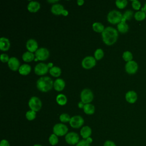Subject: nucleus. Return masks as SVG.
Masks as SVG:
<instances>
[{"instance_id":"obj_17","label":"nucleus","mask_w":146,"mask_h":146,"mask_svg":"<svg viewBox=\"0 0 146 146\" xmlns=\"http://www.w3.org/2000/svg\"><path fill=\"white\" fill-rule=\"evenodd\" d=\"M65 87V82L61 78L56 79L54 82V88L57 91H62Z\"/></svg>"},{"instance_id":"obj_25","label":"nucleus","mask_w":146,"mask_h":146,"mask_svg":"<svg viewBox=\"0 0 146 146\" xmlns=\"http://www.w3.org/2000/svg\"><path fill=\"white\" fill-rule=\"evenodd\" d=\"M56 102L60 106H64L67 103V99L65 95L63 94H59L56 96Z\"/></svg>"},{"instance_id":"obj_43","label":"nucleus","mask_w":146,"mask_h":146,"mask_svg":"<svg viewBox=\"0 0 146 146\" xmlns=\"http://www.w3.org/2000/svg\"><path fill=\"white\" fill-rule=\"evenodd\" d=\"M68 14V11L67 10L64 9L62 13V15H64V16H67Z\"/></svg>"},{"instance_id":"obj_40","label":"nucleus","mask_w":146,"mask_h":146,"mask_svg":"<svg viewBox=\"0 0 146 146\" xmlns=\"http://www.w3.org/2000/svg\"><path fill=\"white\" fill-rule=\"evenodd\" d=\"M0 146H10V144L7 140L3 139L1 141Z\"/></svg>"},{"instance_id":"obj_36","label":"nucleus","mask_w":146,"mask_h":146,"mask_svg":"<svg viewBox=\"0 0 146 146\" xmlns=\"http://www.w3.org/2000/svg\"><path fill=\"white\" fill-rule=\"evenodd\" d=\"M127 0H117L115 2L116 6L119 9H124L127 5Z\"/></svg>"},{"instance_id":"obj_23","label":"nucleus","mask_w":146,"mask_h":146,"mask_svg":"<svg viewBox=\"0 0 146 146\" xmlns=\"http://www.w3.org/2000/svg\"><path fill=\"white\" fill-rule=\"evenodd\" d=\"M35 54L30 51H26L22 55V59L26 62H30L34 59Z\"/></svg>"},{"instance_id":"obj_47","label":"nucleus","mask_w":146,"mask_h":146,"mask_svg":"<svg viewBox=\"0 0 146 146\" xmlns=\"http://www.w3.org/2000/svg\"><path fill=\"white\" fill-rule=\"evenodd\" d=\"M33 146H42V145H40V144H35V145H34Z\"/></svg>"},{"instance_id":"obj_7","label":"nucleus","mask_w":146,"mask_h":146,"mask_svg":"<svg viewBox=\"0 0 146 146\" xmlns=\"http://www.w3.org/2000/svg\"><path fill=\"white\" fill-rule=\"evenodd\" d=\"M50 52L47 48L41 47L38 48L35 54V60H45L49 57Z\"/></svg>"},{"instance_id":"obj_20","label":"nucleus","mask_w":146,"mask_h":146,"mask_svg":"<svg viewBox=\"0 0 146 146\" xmlns=\"http://www.w3.org/2000/svg\"><path fill=\"white\" fill-rule=\"evenodd\" d=\"M63 10H64V7L62 5L59 3L54 4L51 8V12L55 15L62 14V13L63 11Z\"/></svg>"},{"instance_id":"obj_1","label":"nucleus","mask_w":146,"mask_h":146,"mask_svg":"<svg viewBox=\"0 0 146 146\" xmlns=\"http://www.w3.org/2000/svg\"><path fill=\"white\" fill-rule=\"evenodd\" d=\"M102 36L104 43L110 46L116 42L118 38V32L115 28L108 26L102 32Z\"/></svg>"},{"instance_id":"obj_5","label":"nucleus","mask_w":146,"mask_h":146,"mask_svg":"<svg viewBox=\"0 0 146 146\" xmlns=\"http://www.w3.org/2000/svg\"><path fill=\"white\" fill-rule=\"evenodd\" d=\"M29 106L31 110L35 112L39 111L42 107V102L40 99L36 96H32L29 101Z\"/></svg>"},{"instance_id":"obj_8","label":"nucleus","mask_w":146,"mask_h":146,"mask_svg":"<svg viewBox=\"0 0 146 146\" xmlns=\"http://www.w3.org/2000/svg\"><path fill=\"white\" fill-rule=\"evenodd\" d=\"M65 140L68 144L76 145L79 141V136L76 132H70L67 133L65 136Z\"/></svg>"},{"instance_id":"obj_35","label":"nucleus","mask_w":146,"mask_h":146,"mask_svg":"<svg viewBox=\"0 0 146 146\" xmlns=\"http://www.w3.org/2000/svg\"><path fill=\"white\" fill-rule=\"evenodd\" d=\"M71 118V117H70V115L66 113H63L59 116V119H60V121L62 123L70 122Z\"/></svg>"},{"instance_id":"obj_24","label":"nucleus","mask_w":146,"mask_h":146,"mask_svg":"<svg viewBox=\"0 0 146 146\" xmlns=\"http://www.w3.org/2000/svg\"><path fill=\"white\" fill-rule=\"evenodd\" d=\"M49 72L51 75L54 77H59L61 75V69L58 66H53L52 68H50Z\"/></svg>"},{"instance_id":"obj_32","label":"nucleus","mask_w":146,"mask_h":146,"mask_svg":"<svg viewBox=\"0 0 146 146\" xmlns=\"http://www.w3.org/2000/svg\"><path fill=\"white\" fill-rule=\"evenodd\" d=\"M104 56V51L102 48H98L94 52V58L96 60H100Z\"/></svg>"},{"instance_id":"obj_22","label":"nucleus","mask_w":146,"mask_h":146,"mask_svg":"<svg viewBox=\"0 0 146 146\" xmlns=\"http://www.w3.org/2000/svg\"><path fill=\"white\" fill-rule=\"evenodd\" d=\"M83 110L85 113L87 115H92L95 112V108L93 104L91 103H87L84 104L83 107Z\"/></svg>"},{"instance_id":"obj_29","label":"nucleus","mask_w":146,"mask_h":146,"mask_svg":"<svg viewBox=\"0 0 146 146\" xmlns=\"http://www.w3.org/2000/svg\"><path fill=\"white\" fill-rule=\"evenodd\" d=\"M133 13L131 10L125 11L123 15V19L121 20V22H125V21L130 20L133 16Z\"/></svg>"},{"instance_id":"obj_18","label":"nucleus","mask_w":146,"mask_h":146,"mask_svg":"<svg viewBox=\"0 0 146 146\" xmlns=\"http://www.w3.org/2000/svg\"><path fill=\"white\" fill-rule=\"evenodd\" d=\"M40 7V3L37 1H30L27 5V10L31 13L38 11Z\"/></svg>"},{"instance_id":"obj_42","label":"nucleus","mask_w":146,"mask_h":146,"mask_svg":"<svg viewBox=\"0 0 146 146\" xmlns=\"http://www.w3.org/2000/svg\"><path fill=\"white\" fill-rule=\"evenodd\" d=\"M84 3V1L83 0H78L77 1V3L79 6H82L83 5V3Z\"/></svg>"},{"instance_id":"obj_30","label":"nucleus","mask_w":146,"mask_h":146,"mask_svg":"<svg viewBox=\"0 0 146 146\" xmlns=\"http://www.w3.org/2000/svg\"><path fill=\"white\" fill-rule=\"evenodd\" d=\"M135 18L136 21H141L144 20L146 17V14L143 11H139L135 14Z\"/></svg>"},{"instance_id":"obj_21","label":"nucleus","mask_w":146,"mask_h":146,"mask_svg":"<svg viewBox=\"0 0 146 146\" xmlns=\"http://www.w3.org/2000/svg\"><path fill=\"white\" fill-rule=\"evenodd\" d=\"M31 66L28 64H23L21 65L18 70V71L20 74L22 75H27L31 71Z\"/></svg>"},{"instance_id":"obj_13","label":"nucleus","mask_w":146,"mask_h":146,"mask_svg":"<svg viewBox=\"0 0 146 146\" xmlns=\"http://www.w3.org/2000/svg\"><path fill=\"white\" fill-rule=\"evenodd\" d=\"M9 67L13 71H17L20 67V62L16 57H11L7 62Z\"/></svg>"},{"instance_id":"obj_10","label":"nucleus","mask_w":146,"mask_h":146,"mask_svg":"<svg viewBox=\"0 0 146 146\" xmlns=\"http://www.w3.org/2000/svg\"><path fill=\"white\" fill-rule=\"evenodd\" d=\"M69 123L71 127L74 128H79L83 125L84 119L80 115H75L71 118Z\"/></svg>"},{"instance_id":"obj_41","label":"nucleus","mask_w":146,"mask_h":146,"mask_svg":"<svg viewBox=\"0 0 146 146\" xmlns=\"http://www.w3.org/2000/svg\"><path fill=\"white\" fill-rule=\"evenodd\" d=\"M84 104H84V103L81 101V102H80L78 103V107L80 108H83V107H84Z\"/></svg>"},{"instance_id":"obj_9","label":"nucleus","mask_w":146,"mask_h":146,"mask_svg":"<svg viewBox=\"0 0 146 146\" xmlns=\"http://www.w3.org/2000/svg\"><path fill=\"white\" fill-rule=\"evenodd\" d=\"M96 64V59L91 56L85 57L82 62V66L85 69H91Z\"/></svg>"},{"instance_id":"obj_2","label":"nucleus","mask_w":146,"mask_h":146,"mask_svg":"<svg viewBox=\"0 0 146 146\" xmlns=\"http://www.w3.org/2000/svg\"><path fill=\"white\" fill-rule=\"evenodd\" d=\"M54 87L53 80L48 76H42L36 82L37 88L43 92H46Z\"/></svg>"},{"instance_id":"obj_4","label":"nucleus","mask_w":146,"mask_h":146,"mask_svg":"<svg viewBox=\"0 0 146 146\" xmlns=\"http://www.w3.org/2000/svg\"><path fill=\"white\" fill-rule=\"evenodd\" d=\"M80 99L84 104L90 103L94 99L93 92L90 89L84 88L80 93Z\"/></svg>"},{"instance_id":"obj_39","label":"nucleus","mask_w":146,"mask_h":146,"mask_svg":"<svg viewBox=\"0 0 146 146\" xmlns=\"http://www.w3.org/2000/svg\"><path fill=\"white\" fill-rule=\"evenodd\" d=\"M103 146H116L115 143L111 140H107L104 142Z\"/></svg>"},{"instance_id":"obj_26","label":"nucleus","mask_w":146,"mask_h":146,"mask_svg":"<svg viewBox=\"0 0 146 146\" xmlns=\"http://www.w3.org/2000/svg\"><path fill=\"white\" fill-rule=\"evenodd\" d=\"M117 28L118 31L121 33H125L128 31L129 29L128 25L125 22H121L119 23H118Z\"/></svg>"},{"instance_id":"obj_11","label":"nucleus","mask_w":146,"mask_h":146,"mask_svg":"<svg viewBox=\"0 0 146 146\" xmlns=\"http://www.w3.org/2000/svg\"><path fill=\"white\" fill-rule=\"evenodd\" d=\"M48 69L49 67L47 64L44 63H39L35 66L34 71L38 75H43L47 73Z\"/></svg>"},{"instance_id":"obj_31","label":"nucleus","mask_w":146,"mask_h":146,"mask_svg":"<svg viewBox=\"0 0 146 146\" xmlns=\"http://www.w3.org/2000/svg\"><path fill=\"white\" fill-rule=\"evenodd\" d=\"M48 141H49L50 144L51 145H56L58 143V141H59L58 136H56L54 133L51 134L49 138H48Z\"/></svg>"},{"instance_id":"obj_33","label":"nucleus","mask_w":146,"mask_h":146,"mask_svg":"<svg viewBox=\"0 0 146 146\" xmlns=\"http://www.w3.org/2000/svg\"><path fill=\"white\" fill-rule=\"evenodd\" d=\"M123 58L127 62L131 61V60H132V59L133 58L132 54L129 51H126L124 52L123 54Z\"/></svg>"},{"instance_id":"obj_3","label":"nucleus","mask_w":146,"mask_h":146,"mask_svg":"<svg viewBox=\"0 0 146 146\" xmlns=\"http://www.w3.org/2000/svg\"><path fill=\"white\" fill-rule=\"evenodd\" d=\"M123 19L122 14L116 10L110 11L107 15V20L111 24H118Z\"/></svg>"},{"instance_id":"obj_19","label":"nucleus","mask_w":146,"mask_h":146,"mask_svg":"<svg viewBox=\"0 0 146 146\" xmlns=\"http://www.w3.org/2000/svg\"><path fill=\"white\" fill-rule=\"evenodd\" d=\"M80 135L84 139H86L88 137H90V136L92 133V129L89 126H84L80 129Z\"/></svg>"},{"instance_id":"obj_16","label":"nucleus","mask_w":146,"mask_h":146,"mask_svg":"<svg viewBox=\"0 0 146 146\" xmlns=\"http://www.w3.org/2000/svg\"><path fill=\"white\" fill-rule=\"evenodd\" d=\"M137 99V94L134 91H129L125 94V99L129 103H134Z\"/></svg>"},{"instance_id":"obj_28","label":"nucleus","mask_w":146,"mask_h":146,"mask_svg":"<svg viewBox=\"0 0 146 146\" xmlns=\"http://www.w3.org/2000/svg\"><path fill=\"white\" fill-rule=\"evenodd\" d=\"M92 142V139L88 137L86 139H83L79 141L76 146H91L90 144Z\"/></svg>"},{"instance_id":"obj_34","label":"nucleus","mask_w":146,"mask_h":146,"mask_svg":"<svg viewBox=\"0 0 146 146\" xmlns=\"http://www.w3.org/2000/svg\"><path fill=\"white\" fill-rule=\"evenodd\" d=\"M26 117L28 120H33L36 117V112L33 110H29L26 113Z\"/></svg>"},{"instance_id":"obj_15","label":"nucleus","mask_w":146,"mask_h":146,"mask_svg":"<svg viewBox=\"0 0 146 146\" xmlns=\"http://www.w3.org/2000/svg\"><path fill=\"white\" fill-rule=\"evenodd\" d=\"M10 47V43L9 39L5 37H1L0 39V49L3 51H7Z\"/></svg>"},{"instance_id":"obj_46","label":"nucleus","mask_w":146,"mask_h":146,"mask_svg":"<svg viewBox=\"0 0 146 146\" xmlns=\"http://www.w3.org/2000/svg\"><path fill=\"white\" fill-rule=\"evenodd\" d=\"M47 65H48V67H49V68H52V67H53V63H51H51H48L47 64Z\"/></svg>"},{"instance_id":"obj_45","label":"nucleus","mask_w":146,"mask_h":146,"mask_svg":"<svg viewBox=\"0 0 146 146\" xmlns=\"http://www.w3.org/2000/svg\"><path fill=\"white\" fill-rule=\"evenodd\" d=\"M47 2H48L49 3H55V2H58V0H52V1H51V0H48Z\"/></svg>"},{"instance_id":"obj_44","label":"nucleus","mask_w":146,"mask_h":146,"mask_svg":"<svg viewBox=\"0 0 146 146\" xmlns=\"http://www.w3.org/2000/svg\"><path fill=\"white\" fill-rule=\"evenodd\" d=\"M141 11H144L145 14H146V2H145V5H144V7L141 9Z\"/></svg>"},{"instance_id":"obj_38","label":"nucleus","mask_w":146,"mask_h":146,"mask_svg":"<svg viewBox=\"0 0 146 146\" xmlns=\"http://www.w3.org/2000/svg\"><path fill=\"white\" fill-rule=\"evenodd\" d=\"M9 59H10V58H9L8 55H7L6 54H2L1 55V60L2 62H3V63L8 62Z\"/></svg>"},{"instance_id":"obj_12","label":"nucleus","mask_w":146,"mask_h":146,"mask_svg":"<svg viewBox=\"0 0 146 146\" xmlns=\"http://www.w3.org/2000/svg\"><path fill=\"white\" fill-rule=\"evenodd\" d=\"M125 69L128 74H134L137 72L138 70L137 63L133 60L127 62L125 66Z\"/></svg>"},{"instance_id":"obj_27","label":"nucleus","mask_w":146,"mask_h":146,"mask_svg":"<svg viewBox=\"0 0 146 146\" xmlns=\"http://www.w3.org/2000/svg\"><path fill=\"white\" fill-rule=\"evenodd\" d=\"M93 30L96 33H102L104 30L105 28L104 25L100 22H94L92 25Z\"/></svg>"},{"instance_id":"obj_6","label":"nucleus","mask_w":146,"mask_h":146,"mask_svg":"<svg viewBox=\"0 0 146 146\" xmlns=\"http://www.w3.org/2000/svg\"><path fill=\"white\" fill-rule=\"evenodd\" d=\"M67 127L63 123H57L53 127V133L58 136L66 135L68 132Z\"/></svg>"},{"instance_id":"obj_37","label":"nucleus","mask_w":146,"mask_h":146,"mask_svg":"<svg viewBox=\"0 0 146 146\" xmlns=\"http://www.w3.org/2000/svg\"><path fill=\"white\" fill-rule=\"evenodd\" d=\"M132 6L133 9L138 10L141 7V3L139 1H133L132 3Z\"/></svg>"},{"instance_id":"obj_14","label":"nucleus","mask_w":146,"mask_h":146,"mask_svg":"<svg viewBox=\"0 0 146 146\" xmlns=\"http://www.w3.org/2000/svg\"><path fill=\"white\" fill-rule=\"evenodd\" d=\"M26 48L27 49L29 50V51L33 52H35L38 48V44L37 42L36 41V40L34 39H29L27 42H26Z\"/></svg>"}]
</instances>
